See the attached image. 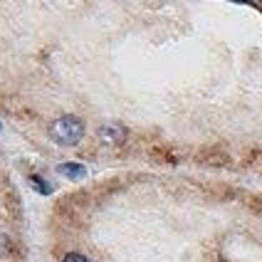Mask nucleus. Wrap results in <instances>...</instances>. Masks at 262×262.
<instances>
[{
  "mask_svg": "<svg viewBox=\"0 0 262 262\" xmlns=\"http://www.w3.org/2000/svg\"><path fill=\"white\" fill-rule=\"evenodd\" d=\"M124 139H126V129L121 124H104L102 129H99V141L102 144L119 146V144H124Z\"/></svg>",
  "mask_w": 262,
  "mask_h": 262,
  "instance_id": "obj_2",
  "label": "nucleus"
},
{
  "mask_svg": "<svg viewBox=\"0 0 262 262\" xmlns=\"http://www.w3.org/2000/svg\"><path fill=\"white\" fill-rule=\"evenodd\" d=\"M57 173H62V176H67V178H72V181H77V178H84V176H87V168H84L82 163H59Z\"/></svg>",
  "mask_w": 262,
  "mask_h": 262,
  "instance_id": "obj_3",
  "label": "nucleus"
},
{
  "mask_svg": "<svg viewBox=\"0 0 262 262\" xmlns=\"http://www.w3.org/2000/svg\"><path fill=\"white\" fill-rule=\"evenodd\" d=\"M62 262H89L84 255H79V252H70V255H64V260Z\"/></svg>",
  "mask_w": 262,
  "mask_h": 262,
  "instance_id": "obj_6",
  "label": "nucleus"
},
{
  "mask_svg": "<svg viewBox=\"0 0 262 262\" xmlns=\"http://www.w3.org/2000/svg\"><path fill=\"white\" fill-rule=\"evenodd\" d=\"M50 136L59 146H77L84 136V124L77 117H59L57 121H52Z\"/></svg>",
  "mask_w": 262,
  "mask_h": 262,
  "instance_id": "obj_1",
  "label": "nucleus"
},
{
  "mask_svg": "<svg viewBox=\"0 0 262 262\" xmlns=\"http://www.w3.org/2000/svg\"><path fill=\"white\" fill-rule=\"evenodd\" d=\"M13 252V240L5 233H0V257H8Z\"/></svg>",
  "mask_w": 262,
  "mask_h": 262,
  "instance_id": "obj_4",
  "label": "nucleus"
},
{
  "mask_svg": "<svg viewBox=\"0 0 262 262\" xmlns=\"http://www.w3.org/2000/svg\"><path fill=\"white\" fill-rule=\"evenodd\" d=\"M30 183H32V186H35V188L40 190V193H42V195H47V193H50V190H52V186H50V183H45V181H40V178H37V176H32V178H30Z\"/></svg>",
  "mask_w": 262,
  "mask_h": 262,
  "instance_id": "obj_5",
  "label": "nucleus"
}]
</instances>
